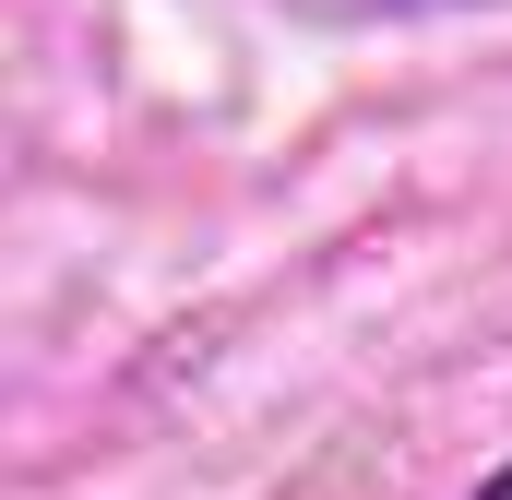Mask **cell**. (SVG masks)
<instances>
[{
    "label": "cell",
    "mask_w": 512,
    "mask_h": 500,
    "mask_svg": "<svg viewBox=\"0 0 512 500\" xmlns=\"http://www.w3.org/2000/svg\"><path fill=\"white\" fill-rule=\"evenodd\" d=\"M465 500H512V453H501V465H489V477H477Z\"/></svg>",
    "instance_id": "6da1fadb"
}]
</instances>
